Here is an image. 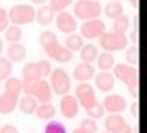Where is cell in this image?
<instances>
[{
    "label": "cell",
    "instance_id": "5b68a950",
    "mask_svg": "<svg viewBox=\"0 0 147 133\" xmlns=\"http://www.w3.org/2000/svg\"><path fill=\"white\" fill-rule=\"evenodd\" d=\"M49 77H51V81H48V83H49V86H51V89H52L54 93L63 96V95H67L69 92H71L72 81H71L69 73L64 71V69H61V67L52 69L49 73Z\"/></svg>",
    "mask_w": 147,
    "mask_h": 133
},
{
    "label": "cell",
    "instance_id": "7bdbcfd3",
    "mask_svg": "<svg viewBox=\"0 0 147 133\" xmlns=\"http://www.w3.org/2000/svg\"><path fill=\"white\" fill-rule=\"evenodd\" d=\"M129 2H130V5H132V6L135 8V9L140 8V0H129Z\"/></svg>",
    "mask_w": 147,
    "mask_h": 133
},
{
    "label": "cell",
    "instance_id": "f1b7e54d",
    "mask_svg": "<svg viewBox=\"0 0 147 133\" xmlns=\"http://www.w3.org/2000/svg\"><path fill=\"white\" fill-rule=\"evenodd\" d=\"M12 73V63L6 57H0V81L8 80Z\"/></svg>",
    "mask_w": 147,
    "mask_h": 133
},
{
    "label": "cell",
    "instance_id": "d590c367",
    "mask_svg": "<svg viewBox=\"0 0 147 133\" xmlns=\"http://www.w3.org/2000/svg\"><path fill=\"white\" fill-rule=\"evenodd\" d=\"M9 26V17H8V11L5 8L0 6V32L5 31Z\"/></svg>",
    "mask_w": 147,
    "mask_h": 133
},
{
    "label": "cell",
    "instance_id": "ab89813d",
    "mask_svg": "<svg viewBox=\"0 0 147 133\" xmlns=\"http://www.w3.org/2000/svg\"><path fill=\"white\" fill-rule=\"evenodd\" d=\"M130 41L135 46H138V43H140V31H138V29L130 31Z\"/></svg>",
    "mask_w": 147,
    "mask_h": 133
},
{
    "label": "cell",
    "instance_id": "7c38bea8",
    "mask_svg": "<svg viewBox=\"0 0 147 133\" xmlns=\"http://www.w3.org/2000/svg\"><path fill=\"white\" fill-rule=\"evenodd\" d=\"M101 104H103V107H104V112H109V113H123L124 110L127 109L126 98L119 93L107 95Z\"/></svg>",
    "mask_w": 147,
    "mask_h": 133
},
{
    "label": "cell",
    "instance_id": "6da1fadb",
    "mask_svg": "<svg viewBox=\"0 0 147 133\" xmlns=\"http://www.w3.org/2000/svg\"><path fill=\"white\" fill-rule=\"evenodd\" d=\"M23 90V83L16 77H9L5 80V90L0 95V113L9 115L17 109L18 99H20Z\"/></svg>",
    "mask_w": 147,
    "mask_h": 133
},
{
    "label": "cell",
    "instance_id": "7dc6e473",
    "mask_svg": "<svg viewBox=\"0 0 147 133\" xmlns=\"http://www.w3.org/2000/svg\"><path fill=\"white\" fill-rule=\"evenodd\" d=\"M103 133H107V132H103Z\"/></svg>",
    "mask_w": 147,
    "mask_h": 133
},
{
    "label": "cell",
    "instance_id": "4316f807",
    "mask_svg": "<svg viewBox=\"0 0 147 133\" xmlns=\"http://www.w3.org/2000/svg\"><path fill=\"white\" fill-rule=\"evenodd\" d=\"M130 26V17H127L126 14H121L119 17L113 18V31L115 32H119V34H126V31L129 29Z\"/></svg>",
    "mask_w": 147,
    "mask_h": 133
},
{
    "label": "cell",
    "instance_id": "603a6c76",
    "mask_svg": "<svg viewBox=\"0 0 147 133\" xmlns=\"http://www.w3.org/2000/svg\"><path fill=\"white\" fill-rule=\"evenodd\" d=\"M96 64L101 71H110L115 66V55H112V52H101L96 57Z\"/></svg>",
    "mask_w": 147,
    "mask_h": 133
},
{
    "label": "cell",
    "instance_id": "ac0fdd59",
    "mask_svg": "<svg viewBox=\"0 0 147 133\" xmlns=\"http://www.w3.org/2000/svg\"><path fill=\"white\" fill-rule=\"evenodd\" d=\"M6 58L11 63H22L26 58V48L22 43H11L6 49Z\"/></svg>",
    "mask_w": 147,
    "mask_h": 133
},
{
    "label": "cell",
    "instance_id": "60d3db41",
    "mask_svg": "<svg viewBox=\"0 0 147 133\" xmlns=\"http://www.w3.org/2000/svg\"><path fill=\"white\" fill-rule=\"evenodd\" d=\"M132 23H133V29L140 31V15H138V12L132 17Z\"/></svg>",
    "mask_w": 147,
    "mask_h": 133
},
{
    "label": "cell",
    "instance_id": "e0dca14e",
    "mask_svg": "<svg viewBox=\"0 0 147 133\" xmlns=\"http://www.w3.org/2000/svg\"><path fill=\"white\" fill-rule=\"evenodd\" d=\"M41 80L40 73H38V67H37L35 61H29L26 63L22 69V83L23 84H31V83H35Z\"/></svg>",
    "mask_w": 147,
    "mask_h": 133
},
{
    "label": "cell",
    "instance_id": "3957f363",
    "mask_svg": "<svg viewBox=\"0 0 147 133\" xmlns=\"http://www.w3.org/2000/svg\"><path fill=\"white\" fill-rule=\"evenodd\" d=\"M8 17L11 25H16V26L29 25L35 18V8L32 5H26V3L14 5L8 11Z\"/></svg>",
    "mask_w": 147,
    "mask_h": 133
},
{
    "label": "cell",
    "instance_id": "7402d4cb",
    "mask_svg": "<svg viewBox=\"0 0 147 133\" xmlns=\"http://www.w3.org/2000/svg\"><path fill=\"white\" fill-rule=\"evenodd\" d=\"M83 44H84V38L77 34V32H74V34H67L66 40H64V48H67L71 52H77V50H80L83 48Z\"/></svg>",
    "mask_w": 147,
    "mask_h": 133
},
{
    "label": "cell",
    "instance_id": "9a60e30c",
    "mask_svg": "<svg viewBox=\"0 0 147 133\" xmlns=\"http://www.w3.org/2000/svg\"><path fill=\"white\" fill-rule=\"evenodd\" d=\"M72 77L74 80L80 81V83H89V80L95 77V67L92 66L90 63H80L77 64L75 69L72 72Z\"/></svg>",
    "mask_w": 147,
    "mask_h": 133
},
{
    "label": "cell",
    "instance_id": "d6a6232c",
    "mask_svg": "<svg viewBox=\"0 0 147 133\" xmlns=\"http://www.w3.org/2000/svg\"><path fill=\"white\" fill-rule=\"evenodd\" d=\"M87 112V115H89V116L92 118V119H100V118H103L104 116V107H103V104H100L98 101H96V103L92 105V107H89L86 110Z\"/></svg>",
    "mask_w": 147,
    "mask_h": 133
},
{
    "label": "cell",
    "instance_id": "44dd1931",
    "mask_svg": "<svg viewBox=\"0 0 147 133\" xmlns=\"http://www.w3.org/2000/svg\"><path fill=\"white\" fill-rule=\"evenodd\" d=\"M96 57H98V48L92 43H86L83 44V48L80 49V58L83 63H90L95 61Z\"/></svg>",
    "mask_w": 147,
    "mask_h": 133
},
{
    "label": "cell",
    "instance_id": "8992f818",
    "mask_svg": "<svg viewBox=\"0 0 147 133\" xmlns=\"http://www.w3.org/2000/svg\"><path fill=\"white\" fill-rule=\"evenodd\" d=\"M100 46L106 52H117L123 50L129 46V38L126 34H119L115 31H106L100 37Z\"/></svg>",
    "mask_w": 147,
    "mask_h": 133
},
{
    "label": "cell",
    "instance_id": "ee69618b",
    "mask_svg": "<svg viewBox=\"0 0 147 133\" xmlns=\"http://www.w3.org/2000/svg\"><path fill=\"white\" fill-rule=\"evenodd\" d=\"M31 2L34 3V5H45L48 0H31Z\"/></svg>",
    "mask_w": 147,
    "mask_h": 133
},
{
    "label": "cell",
    "instance_id": "ba28073f",
    "mask_svg": "<svg viewBox=\"0 0 147 133\" xmlns=\"http://www.w3.org/2000/svg\"><path fill=\"white\" fill-rule=\"evenodd\" d=\"M43 50H45V54L48 55L49 58H52V60H55V61H58V63H63V64L71 63L72 58H74V52H71L67 48H64L63 44H60L58 38L51 41V43H48L46 46H43Z\"/></svg>",
    "mask_w": 147,
    "mask_h": 133
},
{
    "label": "cell",
    "instance_id": "c3c4849f",
    "mask_svg": "<svg viewBox=\"0 0 147 133\" xmlns=\"http://www.w3.org/2000/svg\"><path fill=\"white\" fill-rule=\"evenodd\" d=\"M32 133H35V132H32Z\"/></svg>",
    "mask_w": 147,
    "mask_h": 133
},
{
    "label": "cell",
    "instance_id": "f35d334b",
    "mask_svg": "<svg viewBox=\"0 0 147 133\" xmlns=\"http://www.w3.org/2000/svg\"><path fill=\"white\" fill-rule=\"evenodd\" d=\"M127 89H129V93H130L132 98L138 99V96H140V83H138V84H132V86H129Z\"/></svg>",
    "mask_w": 147,
    "mask_h": 133
},
{
    "label": "cell",
    "instance_id": "5bb4252c",
    "mask_svg": "<svg viewBox=\"0 0 147 133\" xmlns=\"http://www.w3.org/2000/svg\"><path fill=\"white\" fill-rule=\"evenodd\" d=\"M94 78H95V80H94L95 87L100 92H103V93H109V92L113 90V87H115V77H113V73H110L109 71L100 72L98 75H95Z\"/></svg>",
    "mask_w": 147,
    "mask_h": 133
},
{
    "label": "cell",
    "instance_id": "8fae6325",
    "mask_svg": "<svg viewBox=\"0 0 147 133\" xmlns=\"http://www.w3.org/2000/svg\"><path fill=\"white\" fill-rule=\"evenodd\" d=\"M54 20H55V25H57V29L61 31L63 34H74L78 28L77 18L74 17V14L67 12V11L57 12Z\"/></svg>",
    "mask_w": 147,
    "mask_h": 133
},
{
    "label": "cell",
    "instance_id": "1f68e13d",
    "mask_svg": "<svg viewBox=\"0 0 147 133\" xmlns=\"http://www.w3.org/2000/svg\"><path fill=\"white\" fill-rule=\"evenodd\" d=\"M72 3L74 0H51L49 8L52 9V12H61V11H66Z\"/></svg>",
    "mask_w": 147,
    "mask_h": 133
},
{
    "label": "cell",
    "instance_id": "4fadbf2b",
    "mask_svg": "<svg viewBox=\"0 0 147 133\" xmlns=\"http://www.w3.org/2000/svg\"><path fill=\"white\" fill-rule=\"evenodd\" d=\"M60 110H61V115L67 119H72L78 115V110H80V104H78L77 98L74 95H63L61 99H60Z\"/></svg>",
    "mask_w": 147,
    "mask_h": 133
},
{
    "label": "cell",
    "instance_id": "277c9868",
    "mask_svg": "<svg viewBox=\"0 0 147 133\" xmlns=\"http://www.w3.org/2000/svg\"><path fill=\"white\" fill-rule=\"evenodd\" d=\"M23 93L32 96L37 103H51L52 99L54 92L51 89L49 83L46 80H38L35 83H31V84H23Z\"/></svg>",
    "mask_w": 147,
    "mask_h": 133
},
{
    "label": "cell",
    "instance_id": "2e32d148",
    "mask_svg": "<svg viewBox=\"0 0 147 133\" xmlns=\"http://www.w3.org/2000/svg\"><path fill=\"white\" fill-rule=\"evenodd\" d=\"M126 126H127V122L124 119V116H121V113H110L104 119V128L107 133H118Z\"/></svg>",
    "mask_w": 147,
    "mask_h": 133
},
{
    "label": "cell",
    "instance_id": "ffe728a7",
    "mask_svg": "<svg viewBox=\"0 0 147 133\" xmlns=\"http://www.w3.org/2000/svg\"><path fill=\"white\" fill-rule=\"evenodd\" d=\"M37 105H38V103H37V101L32 98V96H29V95H23L22 98L18 99L17 107L20 109V112H22L23 115H34Z\"/></svg>",
    "mask_w": 147,
    "mask_h": 133
},
{
    "label": "cell",
    "instance_id": "bcb514c9",
    "mask_svg": "<svg viewBox=\"0 0 147 133\" xmlns=\"http://www.w3.org/2000/svg\"><path fill=\"white\" fill-rule=\"evenodd\" d=\"M71 133H83V132H81V128H74Z\"/></svg>",
    "mask_w": 147,
    "mask_h": 133
},
{
    "label": "cell",
    "instance_id": "74e56055",
    "mask_svg": "<svg viewBox=\"0 0 147 133\" xmlns=\"http://www.w3.org/2000/svg\"><path fill=\"white\" fill-rule=\"evenodd\" d=\"M0 133H20L18 128L12 124H5L3 127H0Z\"/></svg>",
    "mask_w": 147,
    "mask_h": 133
},
{
    "label": "cell",
    "instance_id": "9c48e42d",
    "mask_svg": "<svg viewBox=\"0 0 147 133\" xmlns=\"http://www.w3.org/2000/svg\"><path fill=\"white\" fill-rule=\"evenodd\" d=\"M106 32V23L101 18H92L81 23L80 26V35L87 40H95L100 38Z\"/></svg>",
    "mask_w": 147,
    "mask_h": 133
},
{
    "label": "cell",
    "instance_id": "4dcf8cb0",
    "mask_svg": "<svg viewBox=\"0 0 147 133\" xmlns=\"http://www.w3.org/2000/svg\"><path fill=\"white\" fill-rule=\"evenodd\" d=\"M78 128H81L83 133H96L98 132V124H96L95 119L86 118V119H83V121L80 122V127Z\"/></svg>",
    "mask_w": 147,
    "mask_h": 133
},
{
    "label": "cell",
    "instance_id": "7a4b0ae2",
    "mask_svg": "<svg viewBox=\"0 0 147 133\" xmlns=\"http://www.w3.org/2000/svg\"><path fill=\"white\" fill-rule=\"evenodd\" d=\"M103 8L98 0H77L74 5V17L80 20H92V18H100Z\"/></svg>",
    "mask_w": 147,
    "mask_h": 133
},
{
    "label": "cell",
    "instance_id": "b9f144b4",
    "mask_svg": "<svg viewBox=\"0 0 147 133\" xmlns=\"http://www.w3.org/2000/svg\"><path fill=\"white\" fill-rule=\"evenodd\" d=\"M118 133H135V132H133V128H132V127L126 126V127H124V128H123L121 132H118Z\"/></svg>",
    "mask_w": 147,
    "mask_h": 133
},
{
    "label": "cell",
    "instance_id": "cb8c5ba5",
    "mask_svg": "<svg viewBox=\"0 0 147 133\" xmlns=\"http://www.w3.org/2000/svg\"><path fill=\"white\" fill-rule=\"evenodd\" d=\"M55 112H57V109L51 103H43V104L37 105V109H35V115L40 119H52L55 116Z\"/></svg>",
    "mask_w": 147,
    "mask_h": 133
},
{
    "label": "cell",
    "instance_id": "52a82bcc",
    "mask_svg": "<svg viewBox=\"0 0 147 133\" xmlns=\"http://www.w3.org/2000/svg\"><path fill=\"white\" fill-rule=\"evenodd\" d=\"M113 77L119 80L121 83H124L127 87L132 84H138L140 83V73L138 69L130 66V64H124V63H118L113 66Z\"/></svg>",
    "mask_w": 147,
    "mask_h": 133
},
{
    "label": "cell",
    "instance_id": "d4e9b609",
    "mask_svg": "<svg viewBox=\"0 0 147 133\" xmlns=\"http://www.w3.org/2000/svg\"><path fill=\"white\" fill-rule=\"evenodd\" d=\"M104 14L109 18H117V17L121 15V14H124V8L118 0H110V2H107L104 6Z\"/></svg>",
    "mask_w": 147,
    "mask_h": 133
},
{
    "label": "cell",
    "instance_id": "e575fe53",
    "mask_svg": "<svg viewBox=\"0 0 147 133\" xmlns=\"http://www.w3.org/2000/svg\"><path fill=\"white\" fill-rule=\"evenodd\" d=\"M54 40H57V34H55V32H52V31H43V32L40 34V38H38L41 48H43V46H46L48 43H51V41H54Z\"/></svg>",
    "mask_w": 147,
    "mask_h": 133
},
{
    "label": "cell",
    "instance_id": "484cf974",
    "mask_svg": "<svg viewBox=\"0 0 147 133\" xmlns=\"http://www.w3.org/2000/svg\"><path fill=\"white\" fill-rule=\"evenodd\" d=\"M22 38H23V31L20 26L9 25L5 29V40L9 41V43H20Z\"/></svg>",
    "mask_w": 147,
    "mask_h": 133
},
{
    "label": "cell",
    "instance_id": "f546056e",
    "mask_svg": "<svg viewBox=\"0 0 147 133\" xmlns=\"http://www.w3.org/2000/svg\"><path fill=\"white\" fill-rule=\"evenodd\" d=\"M126 60H127V64H130V66H135V64L140 63V48L135 44L130 46V48H127Z\"/></svg>",
    "mask_w": 147,
    "mask_h": 133
},
{
    "label": "cell",
    "instance_id": "8d00e7d4",
    "mask_svg": "<svg viewBox=\"0 0 147 133\" xmlns=\"http://www.w3.org/2000/svg\"><path fill=\"white\" fill-rule=\"evenodd\" d=\"M130 113H132V116L135 119L140 118V103H138V99H135L130 104Z\"/></svg>",
    "mask_w": 147,
    "mask_h": 133
},
{
    "label": "cell",
    "instance_id": "30bf717a",
    "mask_svg": "<svg viewBox=\"0 0 147 133\" xmlns=\"http://www.w3.org/2000/svg\"><path fill=\"white\" fill-rule=\"evenodd\" d=\"M75 98L78 101V104L84 110L92 107L96 103V95H95L94 86L89 84V83H80L75 87Z\"/></svg>",
    "mask_w": 147,
    "mask_h": 133
},
{
    "label": "cell",
    "instance_id": "f6af8a7d",
    "mask_svg": "<svg viewBox=\"0 0 147 133\" xmlns=\"http://www.w3.org/2000/svg\"><path fill=\"white\" fill-rule=\"evenodd\" d=\"M5 48V43H3V40H2V37H0V54H2V50Z\"/></svg>",
    "mask_w": 147,
    "mask_h": 133
},
{
    "label": "cell",
    "instance_id": "836d02e7",
    "mask_svg": "<svg viewBox=\"0 0 147 133\" xmlns=\"http://www.w3.org/2000/svg\"><path fill=\"white\" fill-rule=\"evenodd\" d=\"M37 67H38V73H40L41 80H43V78H48L51 71H52L51 63L48 61V60H40V61H37Z\"/></svg>",
    "mask_w": 147,
    "mask_h": 133
},
{
    "label": "cell",
    "instance_id": "83f0119b",
    "mask_svg": "<svg viewBox=\"0 0 147 133\" xmlns=\"http://www.w3.org/2000/svg\"><path fill=\"white\" fill-rule=\"evenodd\" d=\"M45 133H67V128L63 122L57 119H49L48 124L45 126Z\"/></svg>",
    "mask_w": 147,
    "mask_h": 133
},
{
    "label": "cell",
    "instance_id": "d6986e66",
    "mask_svg": "<svg viewBox=\"0 0 147 133\" xmlns=\"http://www.w3.org/2000/svg\"><path fill=\"white\" fill-rule=\"evenodd\" d=\"M55 18V12H52V9H51L49 6H40L38 11H35V18L34 20L38 23V25L41 26H49L51 23L54 21Z\"/></svg>",
    "mask_w": 147,
    "mask_h": 133
}]
</instances>
